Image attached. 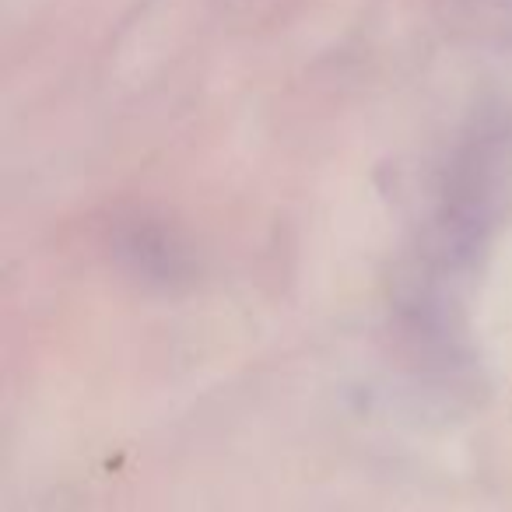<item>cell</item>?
<instances>
[]
</instances>
